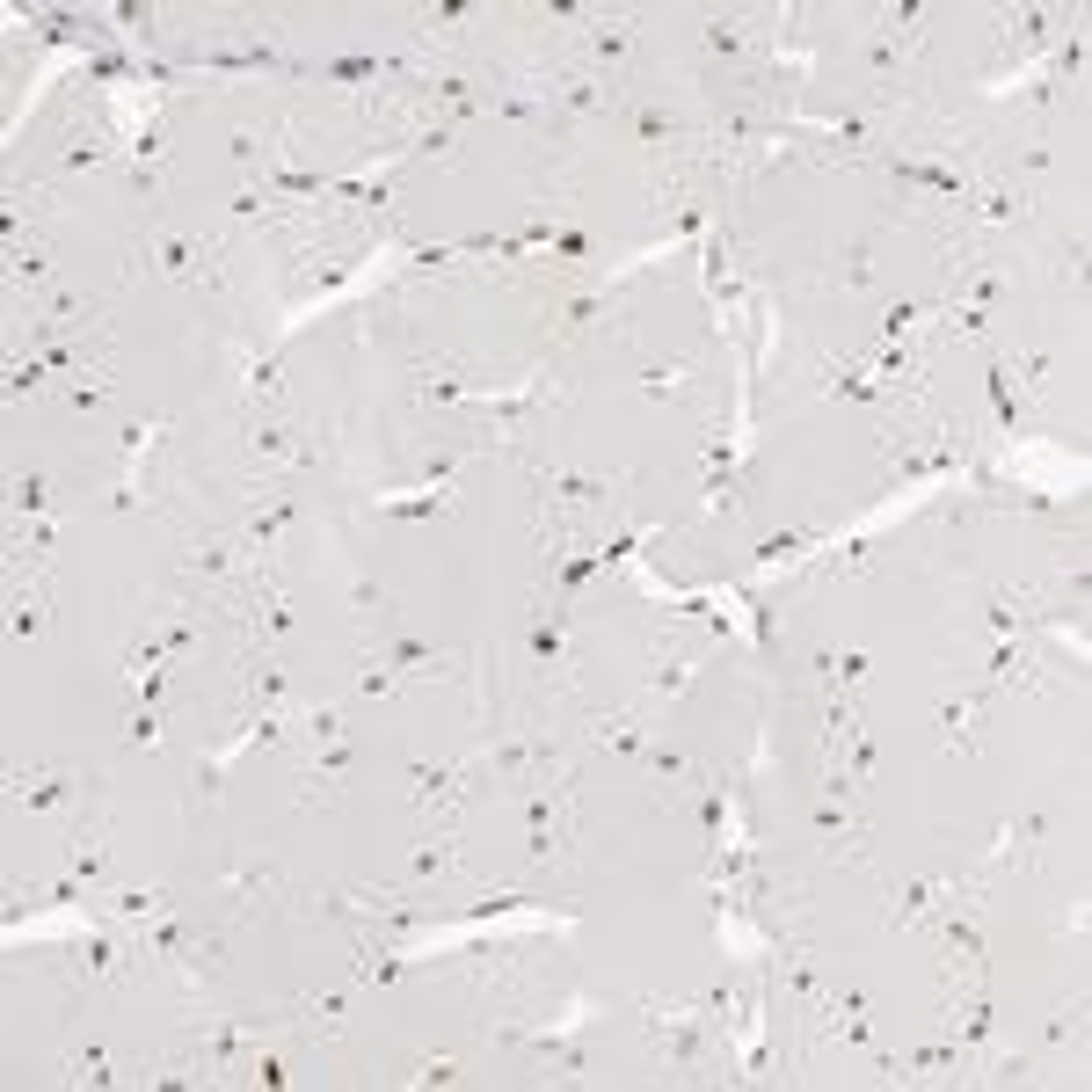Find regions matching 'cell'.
Here are the masks:
<instances>
[{
    "label": "cell",
    "instance_id": "4",
    "mask_svg": "<svg viewBox=\"0 0 1092 1092\" xmlns=\"http://www.w3.org/2000/svg\"><path fill=\"white\" fill-rule=\"evenodd\" d=\"M161 269H175V278H190V240H161Z\"/></svg>",
    "mask_w": 1092,
    "mask_h": 1092
},
{
    "label": "cell",
    "instance_id": "2",
    "mask_svg": "<svg viewBox=\"0 0 1092 1092\" xmlns=\"http://www.w3.org/2000/svg\"><path fill=\"white\" fill-rule=\"evenodd\" d=\"M386 663H393V671H437L444 656H437V649H422V642H408V633H401V642L386 649Z\"/></svg>",
    "mask_w": 1092,
    "mask_h": 1092
},
{
    "label": "cell",
    "instance_id": "1",
    "mask_svg": "<svg viewBox=\"0 0 1092 1092\" xmlns=\"http://www.w3.org/2000/svg\"><path fill=\"white\" fill-rule=\"evenodd\" d=\"M525 642H532V663H539V671H561V663H568V649H561V626H554V612H532Z\"/></svg>",
    "mask_w": 1092,
    "mask_h": 1092
},
{
    "label": "cell",
    "instance_id": "3",
    "mask_svg": "<svg viewBox=\"0 0 1092 1092\" xmlns=\"http://www.w3.org/2000/svg\"><path fill=\"white\" fill-rule=\"evenodd\" d=\"M633 139H642V146H663V139H671V117H663V110H633Z\"/></svg>",
    "mask_w": 1092,
    "mask_h": 1092
}]
</instances>
